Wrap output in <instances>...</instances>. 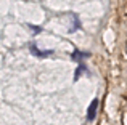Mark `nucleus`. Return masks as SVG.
<instances>
[{
	"label": "nucleus",
	"instance_id": "nucleus-1",
	"mask_svg": "<svg viewBox=\"0 0 127 125\" xmlns=\"http://www.w3.org/2000/svg\"><path fill=\"white\" fill-rule=\"evenodd\" d=\"M96 111H98V100H93L87 109V120H95Z\"/></svg>",
	"mask_w": 127,
	"mask_h": 125
},
{
	"label": "nucleus",
	"instance_id": "nucleus-2",
	"mask_svg": "<svg viewBox=\"0 0 127 125\" xmlns=\"http://www.w3.org/2000/svg\"><path fill=\"white\" fill-rule=\"evenodd\" d=\"M29 48H31V51H32V53L35 55V56H40V58H43V56H48V55H52V53H53L52 50H47V51H40V50H39L37 47H35V43H31V47H29Z\"/></svg>",
	"mask_w": 127,
	"mask_h": 125
},
{
	"label": "nucleus",
	"instance_id": "nucleus-3",
	"mask_svg": "<svg viewBox=\"0 0 127 125\" xmlns=\"http://www.w3.org/2000/svg\"><path fill=\"white\" fill-rule=\"evenodd\" d=\"M87 56H89L87 53H81V51H77V50H76L74 55H72V58H74V60H84V58H87Z\"/></svg>",
	"mask_w": 127,
	"mask_h": 125
},
{
	"label": "nucleus",
	"instance_id": "nucleus-4",
	"mask_svg": "<svg viewBox=\"0 0 127 125\" xmlns=\"http://www.w3.org/2000/svg\"><path fill=\"white\" fill-rule=\"evenodd\" d=\"M84 71H85V66H84V64H79V67H77V72H76L74 80H77V79H79V75H81V72H84Z\"/></svg>",
	"mask_w": 127,
	"mask_h": 125
}]
</instances>
